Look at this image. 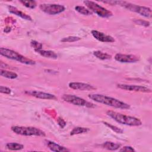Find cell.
<instances>
[{
	"mask_svg": "<svg viewBox=\"0 0 152 152\" xmlns=\"http://www.w3.org/2000/svg\"><path fill=\"white\" fill-rule=\"evenodd\" d=\"M88 97L96 102L121 109H129L130 106L118 99L100 94H90Z\"/></svg>",
	"mask_w": 152,
	"mask_h": 152,
	"instance_id": "6da1fadb",
	"label": "cell"
},
{
	"mask_svg": "<svg viewBox=\"0 0 152 152\" xmlns=\"http://www.w3.org/2000/svg\"><path fill=\"white\" fill-rule=\"evenodd\" d=\"M106 114L116 122L122 125L131 126H138L142 125V122L141 120L134 116L124 115L113 110L107 111Z\"/></svg>",
	"mask_w": 152,
	"mask_h": 152,
	"instance_id": "7a4b0ae2",
	"label": "cell"
},
{
	"mask_svg": "<svg viewBox=\"0 0 152 152\" xmlns=\"http://www.w3.org/2000/svg\"><path fill=\"white\" fill-rule=\"evenodd\" d=\"M115 5H119L120 6H122L131 11L137 12L140 15L147 18H151L152 15L151 10L149 7L140 6L126 1H115Z\"/></svg>",
	"mask_w": 152,
	"mask_h": 152,
	"instance_id": "3957f363",
	"label": "cell"
},
{
	"mask_svg": "<svg viewBox=\"0 0 152 152\" xmlns=\"http://www.w3.org/2000/svg\"><path fill=\"white\" fill-rule=\"evenodd\" d=\"M0 54L10 59L18 61L20 63L26 64V65H34L36 64L35 61L24 56L23 55L20 54L19 53L12 50L11 49H9L5 48H0Z\"/></svg>",
	"mask_w": 152,
	"mask_h": 152,
	"instance_id": "277c9868",
	"label": "cell"
},
{
	"mask_svg": "<svg viewBox=\"0 0 152 152\" xmlns=\"http://www.w3.org/2000/svg\"><path fill=\"white\" fill-rule=\"evenodd\" d=\"M11 129L16 134L23 136L45 137L46 135V134L44 131L33 126H13Z\"/></svg>",
	"mask_w": 152,
	"mask_h": 152,
	"instance_id": "5b68a950",
	"label": "cell"
},
{
	"mask_svg": "<svg viewBox=\"0 0 152 152\" xmlns=\"http://www.w3.org/2000/svg\"><path fill=\"white\" fill-rule=\"evenodd\" d=\"M83 3L91 12L96 14L97 15L101 17L109 18L113 15V14L110 11L108 10L104 7H102L94 1H84Z\"/></svg>",
	"mask_w": 152,
	"mask_h": 152,
	"instance_id": "8992f818",
	"label": "cell"
},
{
	"mask_svg": "<svg viewBox=\"0 0 152 152\" xmlns=\"http://www.w3.org/2000/svg\"><path fill=\"white\" fill-rule=\"evenodd\" d=\"M62 99L70 104L79 106H84L87 107H94L96 106L93 104L92 103L88 102L87 100H84L83 98H81L80 97H78L75 95L72 94H64L62 97Z\"/></svg>",
	"mask_w": 152,
	"mask_h": 152,
	"instance_id": "52a82bcc",
	"label": "cell"
},
{
	"mask_svg": "<svg viewBox=\"0 0 152 152\" xmlns=\"http://www.w3.org/2000/svg\"><path fill=\"white\" fill-rule=\"evenodd\" d=\"M39 8L43 12L49 15H56L65 10L64 6L55 4H42L39 5Z\"/></svg>",
	"mask_w": 152,
	"mask_h": 152,
	"instance_id": "ba28073f",
	"label": "cell"
},
{
	"mask_svg": "<svg viewBox=\"0 0 152 152\" xmlns=\"http://www.w3.org/2000/svg\"><path fill=\"white\" fill-rule=\"evenodd\" d=\"M117 87L122 90L130 91H138L142 93H151V90L150 88L142 86L137 85H131L125 84H118Z\"/></svg>",
	"mask_w": 152,
	"mask_h": 152,
	"instance_id": "9c48e42d",
	"label": "cell"
},
{
	"mask_svg": "<svg viewBox=\"0 0 152 152\" xmlns=\"http://www.w3.org/2000/svg\"><path fill=\"white\" fill-rule=\"evenodd\" d=\"M115 59L121 63H134L140 61V57L132 54L116 53Z\"/></svg>",
	"mask_w": 152,
	"mask_h": 152,
	"instance_id": "30bf717a",
	"label": "cell"
},
{
	"mask_svg": "<svg viewBox=\"0 0 152 152\" xmlns=\"http://www.w3.org/2000/svg\"><path fill=\"white\" fill-rule=\"evenodd\" d=\"M26 94L30 95L31 96H33L34 97L41 99H48V100H56V97L52 94L36 91V90H31V91H26L24 92Z\"/></svg>",
	"mask_w": 152,
	"mask_h": 152,
	"instance_id": "8fae6325",
	"label": "cell"
},
{
	"mask_svg": "<svg viewBox=\"0 0 152 152\" xmlns=\"http://www.w3.org/2000/svg\"><path fill=\"white\" fill-rule=\"evenodd\" d=\"M68 86L72 89L81 91H91L96 89V88L92 85L80 82H71L69 83Z\"/></svg>",
	"mask_w": 152,
	"mask_h": 152,
	"instance_id": "7c38bea8",
	"label": "cell"
},
{
	"mask_svg": "<svg viewBox=\"0 0 152 152\" xmlns=\"http://www.w3.org/2000/svg\"><path fill=\"white\" fill-rule=\"evenodd\" d=\"M92 36L98 41L102 42H107V43H112L115 42V39L110 35H107L104 34V33L99 31L97 30H93L91 31Z\"/></svg>",
	"mask_w": 152,
	"mask_h": 152,
	"instance_id": "4fadbf2b",
	"label": "cell"
},
{
	"mask_svg": "<svg viewBox=\"0 0 152 152\" xmlns=\"http://www.w3.org/2000/svg\"><path fill=\"white\" fill-rule=\"evenodd\" d=\"M46 144L48 147L52 151L55 152H63V151H69V150L65 147L60 145L55 142L51 141H46Z\"/></svg>",
	"mask_w": 152,
	"mask_h": 152,
	"instance_id": "5bb4252c",
	"label": "cell"
},
{
	"mask_svg": "<svg viewBox=\"0 0 152 152\" xmlns=\"http://www.w3.org/2000/svg\"><path fill=\"white\" fill-rule=\"evenodd\" d=\"M8 11L12 14H14L24 20H30V21H31L32 19H31V17L27 15V14L18 10V9H17L16 7H13L12 5H9L8 6Z\"/></svg>",
	"mask_w": 152,
	"mask_h": 152,
	"instance_id": "9a60e30c",
	"label": "cell"
},
{
	"mask_svg": "<svg viewBox=\"0 0 152 152\" xmlns=\"http://www.w3.org/2000/svg\"><path fill=\"white\" fill-rule=\"evenodd\" d=\"M37 53H38L39 55H40L42 56L48 58H51V59H56L58 58V55L52 50H38L36 51Z\"/></svg>",
	"mask_w": 152,
	"mask_h": 152,
	"instance_id": "2e32d148",
	"label": "cell"
},
{
	"mask_svg": "<svg viewBox=\"0 0 152 152\" xmlns=\"http://www.w3.org/2000/svg\"><path fill=\"white\" fill-rule=\"evenodd\" d=\"M121 145L111 141H106L102 144V147L109 150H116L120 147Z\"/></svg>",
	"mask_w": 152,
	"mask_h": 152,
	"instance_id": "e0dca14e",
	"label": "cell"
},
{
	"mask_svg": "<svg viewBox=\"0 0 152 152\" xmlns=\"http://www.w3.org/2000/svg\"><path fill=\"white\" fill-rule=\"evenodd\" d=\"M0 75L3 77L9 78V79H15L18 77V75L15 72L7 71V70H4L2 69H1L0 70Z\"/></svg>",
	"mask_w": 152,
	"mask_h": 152,
	"instance_id": "ac0fdd59",
	"label": "cell"
},
{
	"mask_svg": "<svg viewBox=\"0 0 152 152\" xmlns=\"http://www.w3.org/2000/svg\"><path fill=\"white\" fill-rule=\"evenodd\" d=\"M93 55L95 56L97 58L101 60H106L110 59L112 58V56L108 53L102 52L100 50H96L93 52Z\"/></svg>",
	"mask_w": 152,
	"mask_h": 152,
	"instance_id": "d6986e66",
	"label": "cell"
},
{
	"mask_svg": "<svg viewBox=\"0 0 152 152\" xmlns=\"http://www.w3.org/2000/svg\"><path fill=\"white\" fill-rule=\"evenodd\" d=\"M6 147L10 150H20L24 148V145L17 142H8L6 144Z\"/></svg>",
	"mask_w": 152,
	"mask_h": 152,
	"instance_id": "ffe728a7",
	"label": "cell"
},
{
	"mask_svg": "<svg viewBox=\"0 0 152 152\" xmlns=\"http://www.w3.org/2000/svg\"><path fill=\"white\" fill-rule=\"evenodd\" d=\"M88 131H89V129L87 128L77 126V127H75V128L72 129V130L70 132V135H74L86 133Z\"/></svg>",
	"mask_w": 152,
	"mask_h": 152,
	"instance_id": "44dd1931",
	"label": "cell"
},
{
	"mask_svg": "<svg viewBox=\"0 0 152 152\" xmlns=\"http://www.w3.org/2000/svg\"><path fill=\"white\" fill-rule=\"evenodd\" d=\"M75 10L77 11L78 12L84 15H90L93 14V12H91L88 9L84 7L80 6V5H77L75 7Z\"/></svg>",
	"mask_w": 152,
	"mask_h": 152,
	"instance_id": "7402d4cb",
	"label": "cell"
},
{
	"mask_svg": "<svg viewBox=\"0 0 152 152\" xmlns=\"http://www.w3.org/2000/svg\"><path fill=\"white\" fill-rule=\"evenodd\" d=\"M20 2L24 6L30 9H34L37 6V3L35 1H20Z\"/></svg>",
	"mask_w": 152,
	"mask_h": 152,
	"instance_id": "603a6c76",
	"label": "cell"
},
{
	"mask_svg": "<svg viewBox=\"0 0 152 152\" xmlns=\"http://www.w3.org/2000/svg\"><path fill=\"white\" fill-rule=\"evenodd\" d=\"M102 122L103 123L104 125H105L106 126H107V127H109L110 129H111L112 131H114L115 132H116V133H118V134H122V133L124 132V131H123L122 129L119 128L118 127H117V126H115V125H112V124H109V123H107V122H104V121H103Z\"/></svg>",
	"mask_w": 152,
	"mask_h": 152,
	"instance_id": "cb8c5ba5",
	"label": "cell"
},
{
	"mask_svg": "<svg viewBox=\"0 0 152 152\" xmlns=\"http://www.w3.org/2000/svg\"><path fill=\"white\" fill-rule=\"evenodd\" d=\"M81 39L80 37H78V36H68V37H64L61 40V42L63 43H65V42H77L78 41Z\"/></svg>",
	"mask_w": 152,
	"mask_h": 152,
	"instance_id": "d4e9b609",
	"label": "cell"
},
{
	"mask_svg": "<svg viewBox=\"0 0 152 152\" xmlns=\"http://www.w3.org/2000/svg\"><path fill=\"white\" fill-rule=\"evenodd\" d=\"M30 46L34 49L35 52L38 50L42 49V44L36 40H31L30 42Z\"/></svg>",
	"mask_w": 152,
	"mask_h": 152,
	"instance_id": "484cf974",
	"label": "cell"
},
{
	"mask_svg": "<svg viewBox=\"0 0 152 152\" xmlns=\"http://www.w3.org/2000/svg\"><path fill=\"white\" fill-rule=\"evenodd\" d=\"M134 22L137 24L143 26L145 27H148L150 26V22L145 20H135Z\"/></svg>",
	"mask_w": 152,
	"mask_h": 152,
	"instance_id": "4316f807",
	"label": "cell"
},
{
	"mask_svg": "<svg viewBox=\"0 0 152 152\" xmlns=\"http://www.w3.org/2000/svg\"><path fill=\"white\" fill-rule=\"evenodd\" d=\"M0 92L1 93H4V94H10L11 93V90L7 87H5L4 86H1Z\"/></svg>",
	"mask_w": 152,
	"mask_h": 152,
	"instance_id": "83f0119b",
	"label": "cell"
},
{
	"mask_svg": "<svg viewBox=\"0 0 152 152\" xmlns=\"http://www.w3.org/2000/svg\"><path fill=\"white\" fill-rule=\"evenodd\" d=\"M120 151H126V152H128V151H135V150L134 149L133 147H131V146H124L123 147H122L120 150Z\"/></svg>",
	"mask_w": 152,
	"mask_h": 152,
	"instance_id": "f1b7e54d",
	"label": "cell"
},
{
	"mask_svg": "<svg viewBox=\"0 0 152 152\" xmlns=\"http://www.w3.org/2000/svg\"><path fill=\"white\" fill-rule=\"evenodd\" d=\"M58 125L60 126V127L62 128H64L65 126V125H66L65 121L62 118H61V117L58 118Z\"/></svg>",
	"mask_w": 152,
	"mask_h": 152,
	"instance_id": "f546056e",
	"label": "cell"
},
{
	"mask_svg": "<svg viewBox=\"0 0 152 152\" xmlns=\"http://www.w3.org/2000/svg\"><path fill=\"white\" fill-rule=\"evenodd\" d=\"M11 27H10V26H7V27H5L4 29V31L5 33H9L10 31H11Z\"/></svg>",
	"mask_w": 152,
	"mask_h": 152,
	"instance_id": "4dcf8cb0",
	"label": "cell"
}]
</instances>
